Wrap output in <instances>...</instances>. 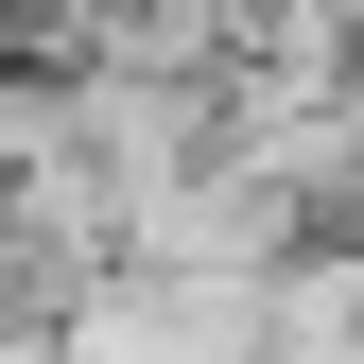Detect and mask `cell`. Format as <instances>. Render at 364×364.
Here are the masks:
<instances>
[{"instance_id": "cell-1", "label": "cell", "mask_w": 364, "mask_h": 364, "mask_svg": "<svg viewBox=\"0 0 364 364\" xmlns=\"http://www.w3.org/2000/svg\"><path fill=\"white\" fill-rule=\"evenodd\" d=\"M330 18H347V35H364V0H330Z\"/></svg>"}]
</instances>
